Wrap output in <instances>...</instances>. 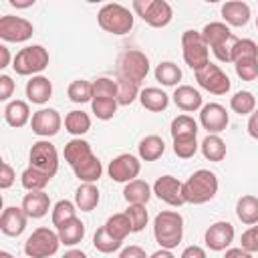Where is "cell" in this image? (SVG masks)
<instances>
[{
	"label": "cell",
	"instance_id": "d6986e66",
	"mask_svg": "<svg viewBox=\"0 0 258 258\" xmlns=\"http://www.w3.org/2000/svg\"><path fill=\"white\" fill-rule=\"evenodd\" d=\"M173 103L177 109L185 111V113H191V111H198L202 109V95L198 89H194L191 85H179L175 87L173 91Z\"/></svg>",
	"mask_w": 258,
	"mask_h": 258
},
{
	"label": "cell",
	"instance_id": "ab89813d",
	"mask_svg": "<svg viewBox=\"0 0 258 258\" xmlns=\"http://www.w3.org/2000/svg\"><path fill=\"white\" fill-rule=\"evenodd\" d=\"M230 109L238 115H252L256 111V99L250 91H238L230 99Z\"/></svg>",
	"mask_w": 258,
	"mask_h": 258
},
{
	"label": "cell",
	"instance_id": "7dc6e473",
	"mask_svg": "<svg viewBox=\"0 0 258 258\" xmlns=\"http://www.w3.org/2000/svg\"><path fill=\"white\" fill-rule=\"evenodd\" d=\"M198 139L196 137H185V139H173V153L181 159H189L198 153Z\"/></svg>",
	"mask_w": 258,
	"mask_h": 258
},
{
	"label": "cell",
	"instance_id": "836d02e7",
	"mask_svg": "<svg viewBox=\"0 0 258 258\" xmlns=\"http://www.w3.org/2000/svg\"><path fill=\"white\" fill-rule=\"evenodd\" d=\"M105 228H107V232L113 236V238H117V240H125L131 232H133V228H131V220H129V216L123 212V214H113L107 222H105Z\"/></svg>",
	"mask_w": 258,
	"mask_h": 258
},
{
	"label": "cell",
	"instance_id": "603a6c76",
	"mask_svg": "<svg viewBox=\"0 0 258 258\" xmlns=\"http://www.w3.org/2000/svg\"><path fill=\"white\" fill-rule=\"evenodd\" d=\"M73 171L79 177V181H83V183H95L103 175V165H101L99 157L95 153H91L89 157H85L83 161H79L73 167Z\"/></svg>",
	"mask_w": 258,
	"mask_h": 258
},
{
	"label": "cell",
	"instance_id": "5b68a950",
	"mask_svg": "<svg viewBox=\"0 0 258 258\" xmlns=\"http://www.w3.org/2000/svg\"><path fill=\"white\" fill-rule=\"evenodd\" d=\"M58 246H60V238H58V232L42 226V228H36L24 242V254L28 258H48V256H54L58 252Z\"/></svg>",
	"mask_w": 258,
	"mask_h": 258
},
{
	"label": "cell",
	"instance_id": "60d3db41",
	"mask_svg": "<svg viewBox=\"0 0 258 258\" xmlns=\"http://www.w3.org/2000/svg\"><path fill=\"white\" fill-rule=\"evenodd\" d=\"M248 58H258V44L252 38H238L232 48V62Z\"/></svg>",
	"mask_w": 258,
	"mask_h": 258
},
{
	"label": "cell",
	"instance_id": "30bf717a",
	"mask_svg": "<svg viewBox=\"0 0 258 258\" xmlns=\"http://www.w3.org/2000/svg\"><path fill=\"white\" fill-rule=\"evenodd\" d=\"M196 81L204 91H208L212 95H226L232 87L228 75L214 62H208L204 69L196 71Z\"/></svg>",
	"mask_w": 258,
	"mask_h": 258
},
{
	"label": "cell",
	"instance_id": "9a60e30c",
	"mask_svg": "<svg viewBox=\"0 0 258 258\" xmlns=\"http://www.w3.org/2000/svg\"><path fill=\"white\" fill-rule=\"evenodd\" d=\"M60 125H62V119L56 109H38L36 113H32V119H30L32 133H36L38 137L56 135L60 131Z\"/></svg>",
	"mask_w": 258,
	"mask_h": 258
},
{
	"label": "cell",
	"instance_id": "f6af8a7d",
	"mask_svg": "<svg viewBox=\"0 0 258 258\" xmlns=\"http://www.w3.org/2000/svg\"><path fill=\"white\" fill-rule=\"evenodd\" d=\"M93 99H117V81L109 77L93 81Z\"/></svg>",
	"mask_w": 258,
	"mask_h": 258
},
{
	"label": "cell",
	"instance_id": "4316f807",
	"mask_svg": "<svg viewBox=\"0 0 258 258\" xmlns=\"http://www.w3.org/2000/svg\"><path fill=\"white\" fill-rule=\"evenodd\" d=\"M99 204V187L95 183H81L75 191V206L81 212H93Z\"/></svg>",
	"mask_w": 258,
	"mask_h": 258
},
{
	"label": "cell",
	"instance_id": "4fadbf2b",
	"mask_svg": "<svg viewBox=\"0 0 258 258\" xmlns=\"http://www.w3.org/2000/svg\"><path fill=\"white\" fill-rule=\"evenodd\" d=\"M153 194L161 202H165L167 206H173V208H179V206L185 204V200H183V183L173 175L157 177L155 183H153Z\"/></svg>",
	"mask_w": 258,
	"mask_h": 258
},
{
	"label": "cell",
	"instance_id": "5bb4252c",
	"mask_svg": "<svg viewBox=\"0 0 258 258\" xmlns=\"http://www.w3.org/2000/svg\"><path fill=\"white\" fill-rule=\"evenodd\" d=\"M230 123L226 107L220 103H208L200 109V125L208 131V135H218L222 133Z\"/></svg>",
	"mask_w": 258,
	"mask_h": 258
},
{
	"label": "cell",
	"instance_id": "4dcf8cb0",
	"mask_svg": "<svg viewBox=\"0 0 258 258\" xmlns=\"http://www.w3.org/2000/svg\"><path fill=\"white\" fill-rule=\"evenodd\" d=\"M56 232H58L60 244H64V246H77L85 238V224L79 218H73L67 224H62Z\"/></svg>",
	"mask_w": 258,
	"mask_h": 258
},
{
	"label": "cell",
	"instance_id": "7402d4cb",
	"mask_svg": "<svg viewBox=\"0 0 258 258\" xmlns=\"http://www.w3.org/2000/svg\"><path fill=\"white\" fill-rule=\"evenodd\" d=\"M222 18L228 26H246L250 20V6L240 0L226 2L222 6Z\"/></svg>",
	"mask_w": 258,
	"mask_h": 258
},
{
	"label": "cell",
	"instance_id": "83f0119b",
	"mask_svg": "<svg viewBox=\"0 0 258 258\" xmlns=\"http://www.w3.org/2000/svg\"><path fill=\"white\" fill-rule=\"evenodd\" d=\"M91 153H93L91 143H89V141H85V139H81V137L71 139V141L64 145V151H62L64 161H67L71 167H75L79 161H83V159H85V157H89Z\"/></svg>",
	"mask_w": 258,
	"mask_h": 258
},
{
	"label": "cell",
	"instance_id": "7c38bea8",
	"mask_svg": "<svg viewBox=\"0 0 258 258\" xmlns=\"http://www.w3.org/2000/svg\"><path fill=\"white\" fill-rule=\"evenodd\" d=\"M107 171H109V177L113 181L129 183V181L137 179V175L141 171V161L133 153H121V155L111 159Z\"/></svg>",
	"mask_w": 258,
	"mask_h": 258
},
{
	"label": "cell",
	"instance_id": "be15d7a7",
	"mask_svg": "<svg viewBox=\"0 0 258 258\" xmlns=\"http://www.w3.org/2000/svg\"><path fill=\"white\" fill-rule=\"evenodd\" d=\"M0 258H12L8 252H0Z\"/></svg>",
	"mask_w": 258,
	"mask_h": 258
},
{
	"label": "cell",
	"instance_id": "ffe728a7",
	"mask_svg": "<svg viewBox=\"0 0 258 258\" xmlns=\"http://www.w3.org/2000/svg\"><path fill=\"white\" fill-rule=\"evenodd\" d=\"M202 36H204L206 44L212 50L218 48V46H222V44H226V42H230L234 38L232 30H230V26L226 22H208L202 28Z\"/></svg>",
	"mask_w": 258,
	"mask_h": 258
},
{
	"label": "cell",
	"instance_id": "ac0fdd59",
	"mask_svg": "<svg viewBox=\"0 0 258 258\" xmlns=\"http://www.w3.org/2000/svg\"><path fill=\"white\" fill-rule=\"evenodd\" d=\"M20 208L24 210V214L28 218L38 220V218H44L48 214V210H50V198L44 191H28L22 198V206Z\"/></svg>",
	"mask_w": 258,
	"mask_h": 258
},
{
	"label": "cell",
	"instance_id": "f546056e",
	"mask_svg": "<svg viewBox=\"0 0 258 258\" xmlns=\"http://www.w3.org/2000/svg\"><path fill=\"white\" fill-rule=\"evenodd\" d=\"M137 151H139V157L143 161H155V159H159L163 155L165 143H163V139L159 135H147V137H143L139 141Z\"/></svg>",
	"mask_w": 258,
	"mask_h": 258
},
{
	"label": "cell",
	"instance_id": "816d5d0a",
	"mask_svg": "<svg viewBox=\"0 0 258 258\" xmlns=\"http://www.w3.org/2000/svg\"><path fill=\"white\" fill-rule=\"evenodd\" d=\"M14 179H16V173H14L12 165H10V163H6V161H2V173H0V189H8V187L14 183Z\"/></svg>",
	"mask_w": 258,
	"mask_h": 258
},
{
	"label": "cell",
	"instance_id": "e7e4bbea",
	"mask_svg": "<svg viewBox=\"0 0 258 258\" xmlns=\"http://www.w3.org/2000/svg\"><path fill=\"white\" fill-rule=\"evenodd\" d=\"M256 26H258V16H256Z\"/></svg>",
	"mask_w": 258,
	"mask_h": 258
},
{
	"label": "cell",
	"instance_id": "6f0895ef",
	"mask_svg": "<svg viewBox=\"0 0 258 258\" xmlns=\"http://www.w3.org/2000/svg\"><path fill=\"white\" fill-rule=\"evenodd\" d=\"M224 258H252V254L246 252L244 248H228Z\"/></svg>",
	"mask_w": 258,
	"mask_h": 258
},
{
	"label": "cell",
	"instance_id": "f1b7e54d",
	"mask_svg": "<svg viewBox=\"0 0 258 258\" xmlns=\"http://www.w3.org/2000/svg\"><path fill=\"white\" fill-rule=\"evenodd\" d=\"M236 216L242 224H248V226L258 224V198L256 196H242L236 202Z\"/></svg>",
	"mask_w": 258,
	"mask_h": 258
},
{
	"label": "cell",
	"instance_id": "8fae6325",
	"mask_svg": "<svg viewBox=\"0 0 258 258\" xmlns=\"http://www.w3.org/2000/svg\"><path fill=\"white\" fill-rule=\"evenodd\" d=\"M34 34L32 22L20 16L4 14L0 18V38L6 42H26Z\"/></svg>",
	"mask_w": 258,
	"mask_h": 258
},
{
	"label": "cell",
	"instance_id": "d4e9b609",
	"mask_svg": "<svg viewBox=\"0 0 258 258\" xmlns=\"http://www.w3.org/2000/svg\"><path fill=\"white\" fill-rule=\"evenodd\" d=\"M139 103L147 109V111H153V113H159V111H165L167 105H169V97L165 91L157 89V87H145L141 89L139 93Z\"/></svg>",
	"mask_w": 258,
	"mask_h": 258
},
{
	"label": "cell",
	"instance_id": "681fc988",
	"mask_svg": "<svg viewBox=\"0 0 258 258\" xmlns=\"http://www.w3.org/2000/svg\"><path fill=\"white\" fill-rule=\"evenodd\" d=\"M240 242H242V248L246 250V252H258V224H254V226H250L244 234H242V238H240Z\"/></svg>",
	"mask_w": 258,
	"mask_h": 258
},
{
	"label": "cell",
	"instance_id": "d590c367",
	"mask_svg": "<svg viewBox=\"0 0 258 258\" xmlns=\"http://www.w3.org/2000/svg\"><path fill=\"white\" fill-rule=\"evenodd\" d=\"M50 179H52L50 175H46V173H42V171L30 167V165H28V167L22 171V175H20L22 187L28 189V191H44V187H46V183H48Z\"/></svg>",
	"mask_w": 258,
	"mask_h": 258
},
{
	"label": "cell",
	"instance_id": "bcb514c9",
	"mask_svg": "<svg viewBox=\"0 0 258 258\" xmlns=\"http://www.w3.org/2000/svg\"><path fill=\"white\" fill-rule=\"evenodd\" d=\"M125 214H127L129 220H131V228H133V232H141V230L147 226L149 214H147L145 206H141V204H129V208L125 210Z\"/></svg>",
	"mask_w": 258,
	"mask_h": 258
},
{
	"label": "cell",
	"instance_id": "6da1fadb",
	"mask_svg": "<svg viewBox=\"0 0 258 258\" xmlns=\"http://www.w3.org/2000/svg\"><path fill=\"white\" fill-rule=\"evenodd\" d=\"M218 177L210 169H198L183 181V200L185 204H206L218 194Z\"/></svg>",
	"mask_w": 258,
	"mask_h": 258
},
{
	"label": "cell",
	"instance_id": "7bdbcfd3",
	"mask_svg": "<svg viewBox=\"0 0 258 258\" xmlns=\"http://www.w3.org/2000/svg\"><path fill=\"white\" fill-rule=\"evenodd\" d=\"M77 206L73 204V202H69V200H60V202H56L54 204V208H52V226H56V230L62 226V224H67L69 220H73V218H77V210H75Z\"/></svg>",
	"mask_w": 258,
	"mask_h": 258
},
{
	"label": "cell",
	"instance_id": "cb8c5ba5",
	"mask_svg": "<svg viewBox=\"0 0 258 258\" xmlns=\"http://www.w3.org/2000/svg\"><path fill=\"white\" fill-rule=\"evenodd\" d=\"M4 119L10 127H24L32 117H30V107L26 101H20V99H14L10 101L6 107H4Z\"/></svg>",
	"mask_w": 258,
	"mask_h": 258
},
{
	"label": "cell",
	"instance_id": "8992f818",
	"mask_svg": "<svg viewBox=\"0 0 258 258\" xmlns=\"http://www.w3.org/2000/svg\"><path fill=\"white\" fill-rule=\"evenodd\" d=\"M181 52H183V60L189 69L200 71L210 62V46L206 44L202 32L198 30H185L181 34Z\"/></svg>",
	"mask_w": 258,
	"mask_h": 258
},
{
	"label": "cell",
	"instance_id": "44dd1931",
	"mask_svg": "<svg viewBox=\"0 0 258 258\" xmlns=\"http://www.w3.org/2000/svg\"><path fill=\"white\" fill-rule=\"evenodd\" d=\"M26 97L34 105H44L52 97V83L42 75L30 77V81L26 83Z\"/></svg>",
	"mask_w": 258,
	"mask_h": 258
},
{
	"label": "cell",
	"instance_id": "b9f144b4",
	"mask_svg": "<svg viewBox=\"0 0 258 258\" xmlns=\"http://www.w3.org/2000/svg\"><path fill=\"white\" fill-rule=\"evenodd\" d=\"M121 240H117V238H113L109 232H107V228L103 226V228H99L97 232H95V236H93V246L99 250V252H103V254H111V252H117L119 248H121Z\"/></svg>",
	"mask_w": 258,
	"mask_h": 258
},
{
	"label": "cell",
	"instance_id": "9f6ffc18",
	"mask_svg": "<svg viewBox=\"0 0 258 258\" xmlns=\"http://www.w3.org/2000/svg\"><path fill=\"white\" fill-rule=\"evenodd\" d=\"M248 133H250V137H254V139H258V109L250 115V119H248Z\"/></svg>",
	"mask_w": 258,
	"mask_h": 258
},
{
	"label": "cell",
	"instance_id": "277c9868",
	"mask_svg": "<svg viewBox=\"0 0 258 258\" xmlns=\"http://www.w3.org/2000/svg\"><path fill=\"white\" fill-rule=\"evenodd\" d=\"M46 67H48V50L40 44H30L20 48L12 60L14 73L22 77H36Z\"/></svg>",
	"mask_w": 258,
	"mask_h": 258
},
{
	"label": "cell",
	"instance_id": "6125c7cd",
	"mask_svg": "<svg viewBox=\"0 0 258 258\" xmlns=\"http://www.w3.org/2000/svg\"><path fill=\"white\" fill-rule=\"evenodd\" d=\"M10 4L16 6V8H30V6H34V0H28V2H16V0H10Z\"/></svg>",
	"mask_w": 258,
	"mask_h": 258
},
{
	"label": "cell",
	"instance_id": "74e56055",
	"mask_svg": "<svg viewBox=\"0 0 258 258\" xmlns=\"http://www.w3.org/2000/svg\"><path fill=\"white\" fill-rule=\"evenodd\" d=\"M117 103L121 107H127L131 105L135 99H139V85L129 81V79H123V77H117Z\"/></svg>",
	"mask_w": 258,
	"mask_h": 258
},
{
	"label": "cell",
	"instance_id": "680465c9",
	"mask_svg": "<svg viewBox=\"0 0 258 258\" xmlns=\"http://www.w3.org/2000/svg\"><path fill=\"white\" fill-rule=\"evenodd\" d=\"M10 64V52L4 44H0V69H6Z\"/></svg>",
	"mask_w": 258,
	"mask_h": 258
},
{
	"label": "cell",
	"instance_id": "1f68e13d",
	"mask_svg": "<svg viewBox=\"0 0 258 258\" xmlns=\"http://www.w3.org/2000/svg\"><path fill=\"white\" fill-rule=\"evenodd\" d=\"M200 149L208 161H222L226 157V143L220 135H206L200 143Z\"/></svg>",
	"mask_w": 258,
	"mask_h": 258
},
{
	"label": "cell",
	"instance_id": "db71d44e",
	"mask_svg": "<svg viewBox=\"0 0 258 258\" xmlns=\"http://www.w3.org/2000/svg\"><path fill=\"white\" fill-rule=\"evenodd\" d=\"M119 258H149V256L145 254V250H143L141 246L131 244V246H125V248L119 252Z\"/></svg>",
	"mask_w": 258,
	"mask_h": 258
},
{
	"label": "cell",
	"instance_id": "52a82bcc",
	"mask_svg": "<svg viewBox=\"0 0 258 258\" xmlns=\"http://www.w3.org/2000/svg\"><path fill=\"white\" fill-rule=\"evenodd\" d=\"M133 10L153 28H163L173 18V10L165 0H133Z\"/></svg>",
	"mask_w": 258,
	"mask_h": 258
},
{
	"label": "cell",
	"instance_id": "ee69618b",
	"mask_svg": "<svg viewBox=\"0 0 258 258\" xmlns=\"http://www.w3.org/2000/svg\"><path fill=\"white\" fill-rule=\"evenodd\" d=\"M117 107H119L117 99H93L91 101V109H93L95 117L101 119V121L113 119L115 113H117Z\"/></svg>",
	"mask_w": 258,
	"mask_h": 258
},
{
	"label": "cell",
	"instance_id": "7a4b0ae2",
	"mask_svg": "<svg viewBox=\"0 0 258 258\" xmlns=\"http://www.w3.org/2000/svg\"><path fill=\"white\" fill-rule=\"evenodd\" d=\"M153 236L165 250L177 248L183 238V218L177 210H163L153 220Z\"/></svg>",
	"mask_w": 258,
	"mask_h": 258
},
{
	"label": "cell",
	"instance_id": "3957f363",
	"mask_svg": "<svg viewBox=\"0 0 258 258\" xmlns=\"http://www.w3.org/2000/svg\"><path fill=\"white\" fill-rule=\"evenodd\" d=\"M133 18H135L133 12L129 8H125L123 4H117V2L101 6V10L97 14L99 26L105 32H111L117 36H123L133 28Z\"/></svg>",
	"mask_w": 258,
	"mask_h": 258
},
{
	"label": "cell",
	"instance_id": "9c48e42d",
	"mask_svg": "<svg viewBox=\"0 0 258 258\" xmlns=\"http://www.w3.org/2000/svg\"><path fill=\"white\" fill-rule=\"evenodd\" d=\"M30 167L54 177V173L58 171V151H56V147L46 139H40V141L32 143V147H30Z\"/></svg>",
	"mask_w": 258,
	"mask_h": 258
},
{
	"label": "cell",
	"instance_id": "8d00e7d4",
	"mask_svg": "<svg viewBox=\"0 0 258 258\" xmlns=\"http://www.w3.org/2000/svg\"><path fill=\"white\" fill-rule=\"evenodd\" d=\"M155 79L165 87H175L181 81V69L171 60H163L155 67Z\"/></svg>",
	"mask_w": 258,
	"mask_h": 258
},
{
	"label": "cell",
	"instance_id": "ba28073f",
	"mask_svg": "<svg viewBox=\"0 0 258 258\" xmlns=\"http://www.w3.org/2000/svg\"><path fill=\"white\" fill-rule=\"evenodd\" d=\"M147 75H149V58L145 56V52H141L137 48H129L119 56L117 77H123V79H129V81L141 85V81Z\"/></svg>",
	"mask_w": 258,
	"mask_h": 258
},
{
	"label": "cell",
	"instance_id": "2e32d148",
	"mask_svg": "<svg viewBox=\"0 0 258 258\" xmlns=\"http://www.w3.org/2000/svg\"><path fill=\"white\" fill-rule=\"evenodd\" d=\"M234 226L230 224V222H224V220H220V222H214L208 230H206V234H204V242H206V246L210 248V250H214V252H222V250H228V246L234 242Z\"/></svg>",
	"mask_w": 258,
	"mask_h": 258
},
{
	"label": "cell",
	"instance_id": "e575fe53",
	"mask_svg": "<svg viewBox=\"0 0 258 258\" xmlns=\"http://www.w3.org/2000/svg\"><path fill=\"white\" fill-rule=\"evenodd\" d=\"M171 137L173 139H185V137H196L198 135V123L189 115H177L171 121Z\"/></svg>",
	"mask_w": 258,
	"mask_h": 258
},
{
	"label": "cell",
	"instance_id": "f35d334b",
	"mask_svg": "<svg viewBox=\"0 0 258 258\" xmlns=\"http://www.w3.org/2000/svg\"><path fill=\"white\" fill-rule=\"evenodd\" d=\"M67 95L73 103H81V105L89 103V101H93V83H89L85 79H77L69 85Z\"/></svg>",
	"mask_w": 258,
	"mask_h": 258
},
{
	"label": "cell",
	"instance_id": "94428289",
	"mask_svg": "<svg viewBox=\"0 0 258 258\" xmlns=\"http://www.w3.org/2000/svg\"><path fill=\"white\" fill-rule=\"evenodd\" d=\"M62 258H87V254L83 250H69V252H64Z\"/></svg>",
	"mask_w": 258,
	"mask_h": 258
},
{
	"label": "cell",
	"instance_id": "91938a15",
	"mask_svg": "<svg viewBox=\"0 0 258 258\" xmlns=\"http://www.w3.org/2000/svg\"><path fill=\"white\" fill-rule=\"evenodd\" d=\"M149 258H175L173 254H171V250H165V248H161V250H157V252H153Z\"/></svg>",
	"mask_w": 258,
	"mask_h": 258
},
{
	"label": "cell",
	"instance_id": "11a10c76",
	"mask_svg": "<svg viewBox=\"0 0 258 258\" xmlns=\"http://www.w3.org/2000/svg\"><path fill=\"white\" fill-rule=\"evenodd\" d=\"M179 258H206V250L202 246H187Z\"/></svg>",
	"mask_w": 258,
	"mask_h": 258
},
{
	"label": "cell",
	"instance_id": "f5cc1de1",
	"mask_svg": "<svg viewBox=\"0 0 258 258\" xmlns=\"http://www.w3.org/2000/svg\"><path fill=\"white\" fill-rule=\"evenodd\" d=\"M14 93V81L8 75H0V101H8Z\"/></svg>",
	"mask_w": 258,
	"mask_h": 258
},
{
	"label": "cell",
	"instance_id": "d6a6232c",
	"mask_svg": "<svg viewBox=\"0 0 258 258\" xmlns=\"http://www.w3.org/2000/svg\"><path fill=\"white\" fill-rule=\"evenodd\" d=\"M64 129L71 135L81 137V135H85L91 129V117L85 111H77L75 109V111L67 113V117H64Z\"/></svg>",
	"mask_w": 258,
	"mask_h": 258
},
{
	"label": "cell",
	"instance_id": "484cf974",
	"mask_svg": "<svg viewBox=\"0 0 258 258\" xmlns=\"http://www.w3.org/2000/svg\"><path fill=\"white\" fill-rule=\"evenodd\" d=\"M151 194H153V187L145 179H133V181L125 183V187H123V198H125L127 204H141V206H145L149 202Z\"/></svg>",
	"mask_w": 258,
	"mask_h": 258
},
{
	"label": "cell",
	"instance_id": "c3c4849f",
	"mask_svg": "<svg viewBox=\"0 0 258 258\" xmlns=\"http://www.w3.org/2000/svg\"><path fill=\"white\" fill-rule=\"evenodd\" d=\"M236 75L242 81H256L258 79V58H248V60H238L234 62Z\"/></svg>",
	"mask_w": 258,
	"mask_h": 258
},
{
	"label": "cell",
	"instance_id": "e0dca14e",
	"mask_svg": "<svg viewBox=\"0 0 258 258\" xmlns=\"http://www.w3.org/2000/svg\"><path fill=\"white\" fill-rule=\"evenodd\" d=\"M26 220L28 216L24 214L22 208H16V206H8L2 216H0V230L6 234V236H20L26 228Z\"/></svg>",
	"mask_w": 258,
	"mask_h": 258
},
{
	"label": "cell",
	"instance_id": "f907efd6",
	"mask_svg": "<svg viewBox=\"0 0 258 258\" xmlns=\"http://www.w3.org/2000/svg\"><path fill=\"white\" fill-rule=\"evenodd\" d=\"M236 40H238V38L234 36L230 42H226V44L214 48V56H216L220 62H232V48H234V42H236Z\"/></svg>",
	"mask_w": 258,
	"mask_h": 258
}]
</instances>
